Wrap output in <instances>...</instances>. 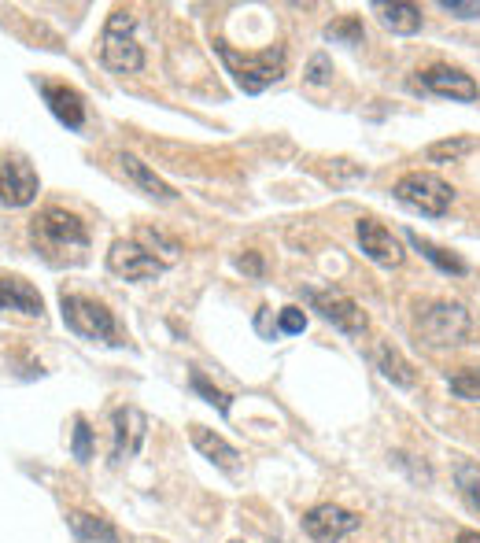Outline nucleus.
Listing matches in <instances>:
<instances>
[{
    "instance_id": "f257e3e1",
    "label": "nucleus",
    "mask_w": 480,
    "mask_h": 543,
    "mask_svg": "<svg viewBox=\"0 0 480 543\" xmlns=\"http://www.w3.org/2000/svg\"><path fill=\"white\" fill-rule=\"evenodd\" d=\"M30 241L41 252V259L52 266L82 263L85 252H89V233H85L82 218L63 211V207H45L30 222Z\"/></svg>"
},
{
    "instance_id": "f03ea898",
    "label": "nucleus",
    "mask_w": 480,
    "mask_h": 543,
    "mask_svg": "<svg viewBox=\"0 0 480 543\" xmlns=\"http://www.w3.org/2000/svg\"><path fill=\"white\" fill-rule=\"evenodd\" d=\"M215 49L244 93H263L266 85H274L285 74V49L281 45H270L263 52H233L229 45H215Z\"/></svg>"
},
{
    "instance_id": "7ed1b4c3",
    "label": "nucleus",
    "mask_w": 480,
    "mask_h": 543,
    "mask_svg": "<svg viewBox=\"0 0 480 543\" xmlns=\"http://www.w3.org/2000/svg\"><path fill=\"white\" fill-rule=\"evenodd\" d=\"M100 60L115 74H137L144 67V52L133 41V15L126 8L111 12L104 26V41H100Z\"/></svg>"
},
{
    "instance_id": "20e7f679",
    "label": "nucleus",
    "mask_w": 480,
    "mask_h": 543,
    "mask_svg": "<svg viewBox=\"0 0 480 543\" xmlns=\"http://www.w3.org/2000/svg\"><path fill=\"white\" fill-rule=\"evenodd\" d=\"M60 311L63 322L71 333L85 340H104V344H119V326H115V314L104 307V303L89 300V296H60Z\"/></svg>"
},
{
    "instance_id": "39448f33",
    "label": "nucleus",
    "mask_w": 480,
    "mask_h": 543,
    "mask_svg": "<svg viewBox=\"0 0 480 543\" xmlns=\"http://www.w3.org/2000/svg\"><path fill=\"white\" fill-rule=\"evenodd\" d=\"M392 193L407 207H414V211H421V215L429 218L447 215V207L455 200V189L440 174H432V170H410V174H403Z\"/></svg>"
},
{
    "instance_id": "423d86ee",
    "label": "nucleus",
    "mask_w": 480,
    "mask_h": 543,
    "mask_svg": "<svg viewBox=\"0 0 480 543\" xmlns=\"http://www.w3.org/2000/svg\"><path fill=\"white\" fill-rule=\"evenodd\" d=\"M418 337L432 348L462 344L469 337V311L462 303H432L418 318Z\"/></svg>"
},
{
    "instance_id": "0eeeda50",
    "label": "nucleus",
    "mask_w": 480,
    "mask_h": 543,
    "mask_svg": "<svg viewBox=\"0 0 480 543\" xmlns=\"http://www.w3.org/2000/svg\"><path fill=\"white\" fill-rule=\"evenodd\" d=\"M359 525L362 518L355 510H344V507H336V503H318V507H311L303 514V532H307L314 543H340L344 536H351V532L359 529Z\"/></svg>"
},
{
    "instance_id": "6e6552de",
    "label": "nucleus",
    "mask_w": 480,
    "mask_h": 543,
    "mask_svg": "<svg viewBox=\"0 0 480 543\" xmlns=\"http://www.w3.org/2000/svg\"><path fill=\"white\" fill-rule=\"evenodd\" d=\"M307 300H311V307L322 314L325 322H333V326L340 329V333H348V337H362V333H366V326H370L366 311H362L351 296H344V292L311 289V292H307Z\"/></svg>"
},
{
    "instance_id": "1a4fd4ad",
    "label": "nucleus",
    "mask_w": 480,
    "mask_h": 543,
    "mask_svg": "<svg viewBox=\"0 0 480 543\" xmlns=\"http://www.w3.org/2000/svg\"><path fill=\"white\" fill-rule=\"evenodd\" d=\"M108 270L126 281H148V278H159V274L167 270V263L156 259V255L137 241H115L108 252Z\"/></svg>"
},
{
    "instance_id": "9d476101",
    "label": "nucleus",
    "mask_w": 480,
    "mask_h": 543,
    "mask_svg": "<svg viewBox=\"0 0 480 543\" xmlns=\"http://www.w3.org/2000/svg\"><path fill=\"white\" fill-rule=\"evenodd\" d=\"M414 85L429 89V93H436V97L466 100V104H469V100L480 97L477 82H473V78H469L466 71H458V67H447V63H432L429 71H418Z\"/></svg>"
},
{
    "instance_id": "9b49d317",
    "label": "nucleus",
    "mask_w": 480,
    "mask_h": 543,
    "mask_svg": "<svg viewBox=\"0 0 480 543\" xmlns=\"http://www.w3.org/2000/svg\"><path fill=\"white\" fill-rule=\"evenodd\" d=\"M355 237H359V248L366 259H373L377 266H399L403 263V244L392 237L388 226H381L377 218H359V226H355Z\"/></svg>"
},
{
    "instance_id": "f8f14e48",
    "label": "nucleus",
    "mask_w": 480,
    "mask_h": 543,
    "mask_svg": "<svg viewBox=\"0 0 480 543\" xmlns=\"http://www.w3.org/2000/svg\"><path fill=\"white\" fill-rule=\"evenodd\" d=\"M37 189H41V181H37L34 167H30L26 159H8V163H0V204H8V207L34 204Z\"/></svg>"
},
{
    "instance_id": "ddd939ff",
    "label": "nucleus",
    "mask_w": 480,
    "mask_h": 543,
    "mask_svg": "<svg viewBox=\"0 0 480 543\" xmlns=\"http://www.w3.org/2000/svg\"><path fill=\"white\" fill-rule=\"evenodd\" d=\"M115 444H111V462H126L130 455H137V447L144 444V429H148V418H144L137 407H119L115 418Z\"/></svg>"
},
{
    "instance_id": "4468645a",
    "label": "nucleus",
    "mask_w": 480,
    "mask_h": 543,
    "mask_svg": "<svg viewBox=\"0 0 480 543\" xmlns=\"http://www.w3.org/2000/svg\"><path fill=\"white\" fill-rule=\"evenodd\" d=\"M0 311H19L30 318H41L45 300L26 278H0Z\"/></svg>"
},
{
    "instance_id": "2eb2a0df",
    "label": "nucleus",
    "mask_w": 480,
    "mask_h": 543,
    "mask_svg": "<svg viewBox=\"0 0 480 543\" xmlns=\"http://www.w3.org/2000/svg\"><path fill=\"white\" fill-rule=\"evenodd\" d=\"M41 97H45L48 111L67 126V130H82L85 122V104L82 97L67 89V85H41Z\"/></svg>"
},
{
    "instance_id": "dca6fc26",
    "label": "nucleus",
    "mask_w": 480,
    "mask_h": 543,
    "mask_svg": "<svg viewBox=\"0 0 480 543\" xmlns=\"http://www.w3.org/2000/svg\"><path fill=\"white\" fill-rule=\"evenodd\" d=\"M192 436V447L204 455V459H211L215 466H222V470H237L240 462V451L233 444H226L222 436L215 433V429H204V425H192L189 429Z\"/></svg>"
},
{
    "instance_id": "f3484780",
    "label": "nucleus",
    "mask_w": 480,
    "mask_h": 543,
    "mask_svg": "<svg viewBox=\"0 0 480 543\" xmlns=\"http://www.w3.org/2000/svg\"><path fill=\"white\" fill-rule=\"evenodd\" d=\"M119 167L126 170V174H130L133 185H141L144 193L156 196V200H174V196H178V193H174V189L167 185V181L159 178L156 170L148 167V163H141L137 156H130V152H122V156H119Z\"/></svg>"
},
{
    "instance_id": "a211bd4d",
    "label": "nucleus",
    "mask_w": 480,
    "mask_h": 543,
    "mask_svg": "<svg viewBox=\"0 0 480 543\" xmlns=\"http://www.w3.org/2000/svg\"><path fill=\"white\" fill-rule=\"evenodd\" d=\"M67 521H71L74 536H78V540H85V543H119V532H115V525H111L108 518H100V514L71 510V514H67Z\"/></svg>"
},
{
    "instance_id": "6ab92c4d",
    "label": "nucleus",
    "mask_w": 480,
    "mask_h": 543,
    "mask_svg": "<svg viewBox=\"0 0 480 543\" xmlns=\"http://www.w3.org/2000/svg\"><path fill=\"white\" fill-rule=\"evenodd\" d=\"M373 362H377V370H381L392 385H399V388H414L418 385V374H414V366H410L403 355H399L392 344H381V348L373 351Z\"/></svg>"
},
{
    "instance_id": "aec40b11",
    "label": "nucleus",
    "mask_w": 480,
    "mask_h": 543,
    "mask_svg": "<svg viewBox=\"0 0 480 543\" xmlns=\"http://www.w3.org/2000/svg\"><path fill=\"white\" fill-rule=\"evenodd\" d=\"M373 12L392 34H418L421 30V8L418 4H373Z\"/></svg>"
},
{
    "instance_id": "412c9836",
    "label": "nucleus",
    "mask_w": 480,
    "mask_h": 543,
    "mask_svg": "<svg viewBox=\"0 0 480 543\" xmlns=\"http://www.w3.org/2000/svg\"><path fill=\"white\" fill-rule=\"evenodd\" d=\"M407 241L414 244V252H421L425 259H429L436 270H444V274H455V278H462L469 266H466V259L462 255H455V252H447V248H440V244H432V241H425V237H418V233L410 230L407 233Z\"/></svg>"
},
{
    "instance_id": "4be33fe9",
    "label": "nucleus",
    "mask_w": 480,
    "mask_h": 543,
    "mask_svg": "<svg viewBox=\"0 0 480 543\" xmlns=\"http://www.w3.org/2000/svg\"><path fill=\"white\" fill-rule=\"evenodd\" d=\"M455 484L462 499H466V507L473 514H480V466L477 462H458L455 466Z\"/></svg>"
},
{
    "instance_id": "5701e85b",
    "label": "nucleus",
    "mask_w": 480,
    "mask_h": 543,
    "mask_svg": "<svg viewBox=\"0 0 480 543\" xmlns=\"http://www.w3.org/2000/svg\"><path fill=\"white\" fill-rule=\"evenodd\" d=\"M447 388L466 403H480V366H466L458 374H447Z\"/></svg>"
},
{
    "instance_id": "b1692460",
    "label": "nucleus",
    "mask_w": 480,
    "mask_h": 543,
    "mask_svg": "<svg viewBox=\"0 0 480 543\" xmlns=\"http://www.w3.org/2000/svg\"><path fill=\"white\" fill-rule=\"evenodd\" d=\"M466 152H473V141L469 137H451V141H436V145L425 148V156L432 163H451V159H462Z\"/></svg>"
},
{
    "instance_id": "393cba45",
    "label": "nucleus",
    "mask_w": 480,
    "mask_h": 543,
    "mask_svg": "<svg viewBox=\"0 0 480 543\" xmlns=\"http://www.w3.org/2000/svg\"><path fill=\"white\" fill-rule=\"evenodd\" d=\"M325 37H329V41H344V45H359L362 19L359 15H348V19H340V23H329L325 26Z\"/></svg>"
},
{
    "instance_id": "a878e982",
    "label": "nucleus",
    "mask_w": 480,
    "mask_h": 543,
    "mask_svg": "<svg viewBox=\"0 0 480 543\" xmlns=\"http://www.w3.org/2000/svg\"><path fill=\"white\" fill-rule=\"evenodd\" d=\"M71 455L78 462H89L93 459V429L85 418H74V436H71Z\"/></svg>"
},
{
    "instance_id": "bb28decb",
    "label": "nucleus",
    "mask_w": 480,
    "mask_h": 543,
    "mask_svg": "<svg viewBox=\"0 0 480 543\" xmlns=\"http://www.w3.org/2000/svg\"><path fill=\"white\" fill-rule=\"evenodd\" d=\"M192 388H196V392H200V396H204L207 403H211V407H218L222 414L229 411V396H226V392H218V388L211 385V381H207L204 374H192Z\"/></svg>"
},
{
    "instance_id": "cd10ccee",
    "label": "nucleus",
    "mask_w": 480,
    "mask_h": 543,
    "mask_svg": "<svg viewBox=\"0 0 480 543\" xmlns=\"http://www.w3.org/2000/svg\"><path fill=\"white\" fill-rule=\"evenodd\" d=\"M277 329H281V333H288V337H296V333H303V329H307V314H303L300 307H285V311H281V318H277Z\"/></svg>"
},
{
    "instance_id": "c85d7f7f",
    "label": "nucleus",
    "mask_w": 480,
    "mask_h": 543,
    "mask_svg": "<svg viewBox=\"0 0 480 543\" xmlns=\"http://www.w3.org/2000/svg\"><path fill=\"white\" fill-rule=\"evenodd\" d=\"M333 78V63H329V56L325 52H318L311 63H307V82L311 85H325Z\"/></svg>"
},
{
    "instance_id": "c756f323",
    "label": "nucleus",
    "mask_w": 480,
    "mask_h": 543,
    "mask_svg": "<svg viewBox=\"0 0 480 543\" xmlns=\"http://www.w3.org/2000/svg\"><path fill=\"white\" fill-rule=\"evenodd\" d=\"M440 8L455 19H480V4L477 0H440Z\"/></svg>"
},
{
    "instance_id": "7c9ffc66",
    "label": "nucleus",
    "mask_w": 480,
    "mask_h": 543,
    "mask_svg": "<svg viewBox=\"0 0 480 543\" xmlns=\"http://www.w3.org/2000/svg\"><path fill=\"white\" fill-rule=\"evenodd\" d=\"M237 270L240 274H248V278H263V259H259V252L237 255Z\"/></svg>"
},
{
    "instance_id": "2f4dec72",
    "label": "nucleus",
    "mask_w": 480,
    "mask_h": 543,
    "mask_svg": "<svg viewBox=\"0 0 480 543\" xmlns=\"http://www.w3.org/2000/svg\"><path fill=\"white\" fill-rule=\"evenodd\" d=\"M455 543H480V532L477 529H462Z\"/></svg>"
},
{
    "instance_id": "473e14b6",
    "label": "nucleus",
    "mask_w": 480,
    "mask_h": 543,
    "mask_svg": "<svg viewBox=\"0 0 480 543\" xmlns=\"http://www.w3.org/2000/svg\"><path fill=\"white\" fill-rule=\"evenodd\" d=\"M233 543H240V540H233Z\"/></svg>"
}]
</instances>
